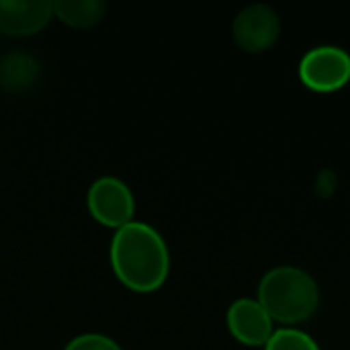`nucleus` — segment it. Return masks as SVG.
Masks as SVG:
<instances>
[{
	"instance_id": "obj_1",
	"label": "nucleus",
	"mask_w": 350,
	"mask_h": 350,
	"mask_svg": "<svg viewBox=\"0 0 350 350\" xmlns=\"http://www.w3.org/2000/svg\"><path fill=\"white\" fill-rule=\"evenodd\" d=\"M111 267L125 287L137 293L156 291L168 277V246L152 226L131 221L113 236Z\"/></svg>"
},
{
	"instance_id": "obj_2",
	"label": "nucleus",
	"mask_w": 350,
	"mask_h": 350,
	"mask_svg": "<svg viewBox=\"0 0 350 350\" xmlns=\"http://www.w3.org/2000/svg\"><path fill=\"white\" fill-rule=\"evenodd\" d=\"M258 301L271 318L281 322H301L310 318L320 301V289L310 273L299 267L271 269L258 287Z\"/></svg>"
},
{
	"instance_id": "obj_3",
	"label": "nucleus",
	"mask_w": 350,
	"mask_h": 350,
	"mask_svg": "<svg viewBox=\"0 0 350 350\" xmlns=\"http://www.w3.org/2000/svg\"><path fill=\"white\" fill-rule=\"evenodd\" d=\"M86 203L90 215L107 228L119 230L133 221V213H135L133 193L123 180L115 176H103L94 180L88 189Z\"/></svg>"
},
{
	"instance_id": "obj_4",
	"label": "nucleus",
	"mask_w": 350,
	"mask_h": 350,
	"mask_svg": "<svg viewBox=\"0 0 350 350\" xmlns=\"http://www.w3.org/2000/svg\"><path fill=\"white\" fill-rule=\"evenodd\" d=\"M301 80L318 90H334L350 78V55L334 45L310 49L299 64Z\"/></svg>"
},
{
	"instance_id": "obj_5",
	"label": "nucleus",
	"mask_w": 350,
	"mask_h": 350,
	"mask_svg": "<svg viewBox=\"0 0 350 350\" xmlns=\"http://www.w3.org/2000/svg\"><path fill=\"white\" fill-rule=\"evenodd\" d=\"M281 33L277 10L265 2L244 6L234 18V37L246 51H262L271 47Z\"/></svg>"
},
{
	"instance_id": "obj_6",
	"label": "nucleus",
	"mask_w": 350,
	"mask_h": 350,
	"mask_svg": "<svg viewBox=\"0 0 350 350\" xmlns=\"http://www.w3.org/2000/svg\"><path fill=\"white\" fill-rule=\"evenodd\" d=\"M53 16L47 0H0V33L8 37L37 35Z\"/></svg>"
},
{
	"instance_id": "obj_7",
	"label": "nucleus",
	"mask_w": 350,
	"mask_h": 350,
	"mask_svg": "<svg viewBox=\"0 0 350 350\" xmlns=\"http://www.w3.org/2000/svg\"><path fill=\"white\" fill-rule=\"evenodd\" d=\"M228 326L232 334L244 345H267L273 336V318L260 301L242 297L236 299L228 310Z\"/></svg>"
},
{
	"instance_id": "obj_8",
	"label": "nucleus",
	"mask_w": 350,
	"mask_h": 350,
	"mask_svg": "<svg viewBox=\"0 0 350 350\" xmlns=\"http://www.w3.org/2000/svg\"><path fill=\"white\" fill-rule=\"evenodd\" d=\"M39 80V64L29 53H8L0 62V84L8 92H25Z\"/></svg>"
},
{
	"instance_id": "obj_9",
	"label": "nucleus",
	"mask_w": 350,
	"mask_h": 350,
	"mask_svg": "<svg viewBox=\"0 0 350 350\" xmlns=\"http://www.w3.org/2000/svg\"><path fill=\"white\" fill-rule=\"evenodd\" d=\"M107 4L98 0H59L53 2V14L68 27L88 29L105 18Z\"/></svg>"
},
{
	"instance_id": "obj_10",
	"label": "nucleus",
	"mask_w": 350,
	"mask_h": 350,
	"mask_svg": "<svg viewBox=\"0 0 350 350\" xmlns=\"http://www.w3.org/2000/svg\"><path fill=\"white\" fill-rule=\"evenodd\" d=\"M267 350H320V347L310 334L301 330L281 328L267 340Z\"/></svg>"
},
{
	"instance_id": "obj_11",
	"label": "nucleus",
	"mask_w": 350,
	"mask_h": 350,
	"mask_svg": "<svg viewBox=\"0 0 350 350\" xmlns=\"http://www.w3.org/2000/svg\"><path fill=\"white\" fill-rule=\"evenodd\" d=\"M64 350H123L113 338L105 336V334H82L76 336L74 340H70Z\"/></svg>"
}]
</instances>
